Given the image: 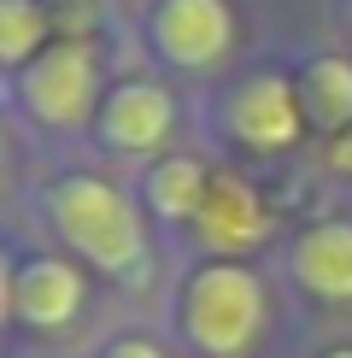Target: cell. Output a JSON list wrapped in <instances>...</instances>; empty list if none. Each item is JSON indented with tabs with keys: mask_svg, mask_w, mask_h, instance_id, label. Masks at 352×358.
<instances>
[{
	"mask_svg": "<svg viewBox=\"0 0 352 358\" xmlns=\"http://www.w3.org/2000/svg\"><path fill=\"white\" fill-rule=\"evenodd\" d=\"M53 229L65 235V247L88 259L94 271H106L117 282H135L147 271V223L141 206L129 200L106 176H65L47 194Z\"/></svg>",
	"mask_w": 352,
	"mask_h": 358,
	"instance_id": "6da1fadb",
	"label": "cell"
},
{
	"mask_svg": "<svg viewBox=\"0 0 352 358\" xmlns=\"http://www.w3.org/2000/svg\"><path fill=\"white\" fill-rule=\"evenodd\" d=\"M264 282L241 259H205L188 271L182 300H176V329L205 358H241L264 329Z\"/></svg>",
	"mask_w": 352,
	"mask_h": 358,
	"instance_id": "7a4b0ae2",
	"label": "cell"
},
{
	"mask_svg": "<svg viewBox=\"0 0 352 358\" xmlns=\"http://www.w3.org/2000/svg\"><path fill=\"white\" fill-rule=\"evenodd\" d=\"M18 106L41 129H82L88 117H100L106 94H100L94 48L82 36H59L36 65L18 71Z\"/></svg>",
	"mask_w": 352,
	"mask_h": 358,
	"instance_id": "3957f363",
	"label": "cell"
},
{
	"mask_svg": "<svg viewBox=\"0 0 352 358\" xmlns=\"http://www.w3.org/2000/svg\"><path fill=\"white\" fill-rule=\"evenodd\" d=\"M305 100H300V83L276 77V71H258V77L235 83L229 100H223V129L235 147H247V153H293L305 136Z\"/></svg>",
	"mask_w": 352,
	"mask_h": 358,
	"instance_id": "277c9868",
	"label": "cell"
},
{
	"mask_svg": "<svg viewBox=\"0 0 352 358\" xmlns=\"http://www.w3.org/2000/svg\"><path fill=\"white\" fill-rule=\"evenodd\" d=\"M82 306H88V276H82V264L59 259V252L24 259L18 271H12V282H6L12 323H24V329H36V335L71 329V323L82 317Z\"/></svg>",
	"mask_w": 352,
	"mask_h": 358,
	"instance_id": "5b68a950",
	"label": "cell"
},
{
	"mask_svg": "<svg viewBox=\"0 0 352 358\" xmlns=\"http://www.w3.org/2000/svg\"><path fill=\"white\" fill-rule=\"evenodd\" d=\"M153 48L176 71H212L235 53V12L229 0H159L153 6Z\"/></svg>",
	"mask_w": 352,
	"mask_h": 358,
	"instance_id": "8992f818",
	"label": "cell"
},
{
	"mask_svg": "<svg viewBox=\"0 0 352 358\" xmlns=\"http://www.w3.org/2000/svg\"><path fill=\"white\" fill-rule=\"evenodd\" d=\"M94 129L112 153L153 159V153H165V141L176 129V100L159 83H117L106 94V106H100V117H94Z\"/></svg>",
	"mask_w": 352,
	"mask_h": 358,
	"instance_id": "52a82bcc",
	"label": "cell"
},
{
	"mask_svg": "<svg viewBox=\"0 0 352 358\" xmlns=\"http://www.w3.org/2000/svg\"><path fill=\"white\" fill-rule=\"evenodd\" d=\"M288 276L300 282L311 300L323 306H346L352 300V223L329 217L293 235L288 247Z\"/></svg>",
	"mask_w": 352,
	"mask_h": 358,
	"instance_id": "ba28073f",
	"label": "cell"
},
{
	"mask_svg": "<svg viewBox=\"0 0 352 358\" xmlns=\"http://www.w3.org/2000/svg\"><path fill=\"white\" fill-rule=\"evenodd\" d=\"M194 229L212 247H223L217 259H229V247H253L264 235V206H258V194L247 188L241 176H212V194H205Z\"/></svg>",
	"mask_w": 352,
	"mask_h": 358,
	"instance_id": "9c48e42d",
	"label": "cell"
},
{
	"mask_svg": "<svg viewBox=\"0 0 352 358\" xmlns=\"http://www.w3.org/2000/svg\"><path fill=\"white\" fill-rule=\"evenodd\" d=\"M205 194H212V171H205L194 153H165V159H153V171L141 176L147 212L165 217V223H194L200 206H205Z\"/></svg>",
	"mask_w": 352,
	"mask_h": 358,
	"instance_id": "30bf717a",
	"label": "cell"
},
{
	"mask_svg": "<svg viewBox=\"0 0 352 358\" xmlns=\"http://www.w3.org/2000/svg\"><path fill=\"white\" fill-rule=\"evenodd\" d=\"M300 100H305V117L323 136H346L352 129V59L346 53L311 59L300 77Z\"/></svg>",
	"mask_w": 352,
	"mask_h": 358,
	"instance_id": "8fae6325",
	"label": "cell"
},
{
	"mask_svg": "<svg viewBox=\"0 0 352 358\" xmlns=\"http://www.w3.org/2000/svg\"><path fill=\"white\" fill-rule=\"evenodd\" d=\"M47 6L41 0H0V53H6V71L18 77L24 65H36L41 53L53 48L47 41Z\"/></svg>",
	"mask_w": 352,
	"mask_h": 358,
	"instance_id": "7c38bea8",
	"label": "cell"
},
{
	"mask_svg": "<svg viewBox=\"0 0 352 358\" xmlns=\"http://www.w3.org/2000/svg\"><path fill=\"white\" fill-rule=\"evenodd\" d=\"M100 358H170V352L159 347V341H147V335H124V341H112Z\"/></svg>",
	"mask_w": 352,
	"mask_h": 358,
	"instance_id": "4fadbf2b",
	"label": "cell"
},
{
	"mask_svg": "<svg viewBox=\"0 0 352 358\" xmlns=\"http://www.w3.org/2000/svg\"><path fill=\"white\" fill-rule=\"evenodd\" d=\"M329 165L341 171V176H352V129H346V136H335V141H329Z\"/></svg>",
	"mask_w": 352,
	"mask_h": 358,
	"instance_id": "5bb4252c",
	"label": "cell"
},
{
	"mask_svg": "<svg viewBox=\"0 0 352 358\" xmlns=\"http://www.w3.org/2000/svg\"><path fill=\"white\" fill-rule=\"evenodd\" d=\"M323 358H352V347H329V352H323Z\"/></svg>",
	"mask_w": 352,
	"mask_h": 358,
	"instance_id": "9a60e30c",
	"label": "cell"
}]
</instances>
